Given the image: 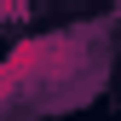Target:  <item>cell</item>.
<instances>
[{
  "instance_id": "1",
  "label": "cell",
  "mask_w": 121,
  "mask_h": 121,
  "mask_svg": "<svg viewBox=\"0 0 121 121\" xmlns=\"http://www.w3.org/2000/svg\"><path fill=\"white\" fill-rule=\"evenodd\" d=\"M12 92H23V69H17V64L6 58V64H0V104H6Z\"/></svg>"
},
{
  "instance_id": "2",
  "label": "cell",
  "mask_w": 121,
  "mask_h": 121,
  "mask_svg": "<svg viewBox=\"0 0 121 121\" xmlns=\"http://www.w3.org/2000/svg\"><path fill=\"white\" fill-rule=\"evenodd\" d=\"M6 12H29L23 0H0V17H6Z\"/></svg>"
}]
</instances>
